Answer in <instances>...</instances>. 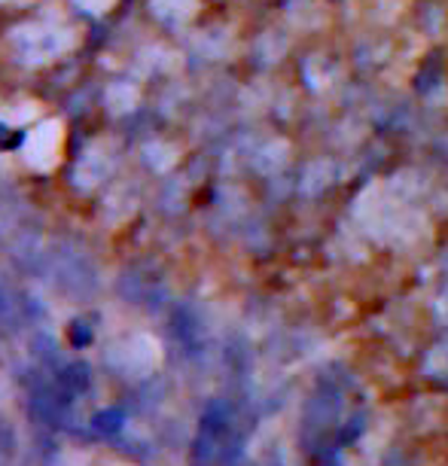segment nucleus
Masks as SVG:
<instances>
[{
	"label": "nucleus",
	"mask_w": 448,
	"mask_h": 466,
	"mask_svg": "<svg viewBox=\"0 0 448 466\" xmlns=\"http://www.w3.org/2000/svg\"><path fill=\"white\" fill-rule=\"evenodd\" d=\"M58 387L61 390L67 393L70 400H80L83 393H89L92 390V366L89 363H80V360H76V363H67V366H61V372H58Z\"/></svg>",
	"instance_id": "nucleus-1"
},
{
	"label": "nucleus",
	"mask_w": 448,
	"mask_h": 466,
	"mask_svg": "<svg viewBox=\"0 0 448 466\" xmlns=\"http://www.w3.org/2000/svg\"><path fill=\"white\" fill-rule=\"evenodd\" d=\"M67 341H70V348H76V350L89 348L92 341H95V329L86 320H74L67 327Z\"/></svg>",
	"instance_id": "nucleus-3"
},
{
	"label": "nucleus",
	"mask_w": 448,
	"mask_h": 466,
	"mask_svg": "<svg viewBox=\"0 0 448 466\" xmlns=\"http://www.w3.org/2000/svg\"><path fill=\"white\" fill-rule=\"evenodd\" d=\"M122 430H126V411L122 409H101L89 420V433L98 439H117L122 436Z\"/></svg>",
	"instance_id": "nucleus-2"
}]
</instances>
